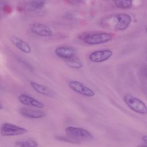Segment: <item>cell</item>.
I'll return each mask as SVG.
<instances>
[{"mask_svg":"<svg viewBox=\"0 0 147 147\" xmlns=\"http://www.w3.org/2000/svg\"><path fill=\"white\" fill-rule=\"evenodd\" d=\"M132 22L131 16L127 13H114L102 18L99 24L103 28L113 31H123Z\"/></svg>","mask_w":147,"mask_h":147,"instance_id":"1","label":"cell"},{"mask_svg":"<svg viewBox=\"0 0 147 147\" xmlns=\"http://www.w3.org/2000/svg\"><path fill=\"white\" fill-rule=\"evenodd\" d=\"M64 131L67 137L78 143L91 141L94 139V136L90 131L81 127L68 126L65 128Z\"/></svg>","mask_w":147,"mask_h":147,"instance_id":"2","label":"cell"},{"mask_svg":"<svg viewBox=\"0 0 147 147\" xmlns=\"http://www.w3.org/2000/svg\"><path fill=\"white\" fill-rule=\"evenodd\" d=\"M112 40L113 36L111 34L104 32L87 33L83 35L82 38L83 42L90 45L105 44Z\"/></svg>","mask_w":147,"mask_h":147,"instance_id":"3","label":"cell"},{"mask_svg":"<svg viewBox=\"0 0 147 147\" xmlns=\"http://www.w3.org/2000/svg\"><path fill=\"white\" fill-rule=\"evenodd\" d=\"M123 99L127 107L134 112L141 115H145L147 113L146 104L138 98L127 93L123 95Z\"/></svg>","mask_w":147,"mask_h":147,"instance_id":"4","label":"cell"},{"mask_svg":"<svg viewBox=\"0 0 147 147\" xmlns=\"http://www.w3.org/2000/svg\"><path fill=\"white\" fill-rule=\"evenodd\" d=\"M27 132L28 130L25 127L9 122H4L1 126V134L3 137L20 136Z\"/></svg>","mask_w":147,"mask_h":147,"instance_id":"5","label":"cell"},{"mask_svg":"<svg viewBox=\"0 0 147 147\" xmlns=\"http://www.w3.org/2000/svg\"><path fill=\"white\" fill-rule=\"evenodd\" d=\"M68 86L70 89L82 96L86 97H93L95 95V91L83 83L75 80H72L68 82Z\"/></svg>","mask_w":147,"mask_h":147,"instance_id":"6","label":"cell"},{"mask_svg":"<svg viewBox=\"0 0 147 147\" xmlns=\"http://www.w3.org/2000/svg\"><path fill=\"white\" fill-rule=\"evenodd\" d=\"M113 55L110 49H103L92 52L88 55V59L92 63H99L108 60Z\"/></svg>","mask_w":147,"mask_h":147,"instance_id":"7","label":"cell"},{"mask_svg":"<svg viewBox=\"0 0 147 147\" xmlns=\"http://www.w3.org/2000/svg\"><path fill=\"white\" fill-rule=\"evenodd\" d=\"M30 30L33 34L41 37H50L53 34L52 29L42 23L35 22L32 24L30 26Z\"/></svg>","mask_w":147,"mask_h":147,"instance_id":"8","label":"cell"},{"mask_svg":"<svg viewBox=\"0 0 147 147\" xmlns=\"http://www.w3.org/2000/svg\"><path fill=\"white\" fill-rule=\"evenodd\" d=\"M18 100L23 105L37 109H42L45 107V105L42 102L26 94H20L18 96Z\"/></svg>","mask_w":147,"mask_h":147,"instance_id":"9","label":"cell"},{"mask_svg":"<svg viewBox=\"0 0 147 147\" xmlns=\"http://www.w3.org/2000/svg\"><path fill=\"white\" fill-rule=\"evenodd\" d=\"M55 54L61 59L65 60L76 57V51L75 48L70 46H60L56 48Z\"/></svg>","mask_w":147,"mask_h":147,"instance_id":"10","label":"cell"},{"mask_svg":"<svg viewBox=\"0 0 147 147\" xmlns=\"http://www.w3.org/2000/svg\"><path fill=\"white\" fill-rule=\"evenodd\" d=\"M30 84L32 88L37 93L47 97H54L56 95L55 92L48 86L40 84L34 81H30Z\"/></svg>","mask_w":147,"mask_h":147,"instance_id":"11","label":"cell"},{"mask_svg":"<svg viewBox=\"0 0 147 147\" xmlns=\"http://www.w3.org/2000/svg\"><path fill=\"white\" fill-rule=\"evenodd\" d=\"M20 114L22 117L29 119H40L46 116L45 113L43 111L28 108H21L20 110Z\"/></svg>","mask_w":147,"mask_h":147,"instance_id":"12","label":"cell"},{"mask_svg":"<svg viewBox=\"0 0 147 147\" xmlns=\"http://www.w3.org/2000/svg\"><path fill=\"white\" fill-rule=\"evenodd\" d=\"M11 42L13 44L22 52L26 54L31 53L32 49L30 45L22 38L17 36H13L11 38Z\"/></svg>","mask_w":147,"mask_h":147,"instance_id":"13","label":"cell"},{"mask_svg":"<svg viewBox=\"0 0 147 147\" xmlns=\"http://www.w3.org/2000/svg\"><path fill=\"white\" fill-rule=\"evenodd\" d=\"M45 4V1H30L26 2L25 9L28 12L36 13L42 10Z\"/></svg>","mask_w":147,"mask_h":147,"instance_id":"14","label":"cell"},{"mask_svg":"<svg viewBox=\"0 0 147 147\" xmlns=\"http://www.w3.org/2000/svg\"><path fill=\"white\" fill-rule=\"evenodd\" d=\"M15 145L20 147H37L38 144L37 141L31 138L21 139L15 142Z\"/></svg>","mask_w":147,"mask_h":147,"instance_id":"15","label":"cell"},{"mask_svg":"<svg viewBox=\"0 0 147 147\" xmlns=\"http://www.w3.org/2000/svg\"><path fill=\"white\" fill-rule=\"evenodd\" d=\"M65 63L68 66L74 69H79L83 67V63L80 60L76 57L65 60Z\"/></svg>","mask_w":147,"mask_h":147,"instance_id":"16","label":"cell"},{"mask_svg":"<svg viewBox=\"0 0 147 147\" xmlns=\"http://www.w3.org/2000/svg\"><path fill=\"white\" fill-rule=\"evenodd\" d=\"M114 3L117 7L122 9H130L133 5V2L131 1L119 0L115 1Z\"/></svg>","mask_w":147,"mask_h":147,"instance_id":"17","label":"cell"},{"mask_svg":"<svg viewBox=\"0 0 147 147\" xmlns=\"http://www.w3.org/2000/svg\"><path fill=\"white\" fill-rule=\"evenodd\" d=\"M19 60H20V61L22 63V64H23V65H24L27 68H28L29 70H30V71H33L34 69V67H33V65L32 64H30L29 61H28L27 60H26L25 59H19Z\"/></svg>","mask_w":147,"mask_h":147,"instance_id":"18","label":"cell"},{"mask_svg":"<svg viewBox=\"0 0 147 147\" xmlns=\"http://www.w3.org/2000/svg\"><path fill=\"white\" fill-rule=\"evenodd\" d=\"M142 140L143 143L145 144V145H147V136L146 135H144L142 136Z\"/></svg>","mask_w":147,"mask_h":147,"instance_id":"19","label":"cell"},{"mask_svg":"<svg viewBox=\"0 0 147 147\" xmlns=\"http://www.w3.org/2000/svg\"><path fill=\"white\" fill-rule=\"evenodd\" d=\"M0 109L2 110L3 109V105L2 103H1V106H0Z\"/></svg>","mask_w":147,"mask_h":147,"instance_id":"20","label":"cell"}]
</instances>
